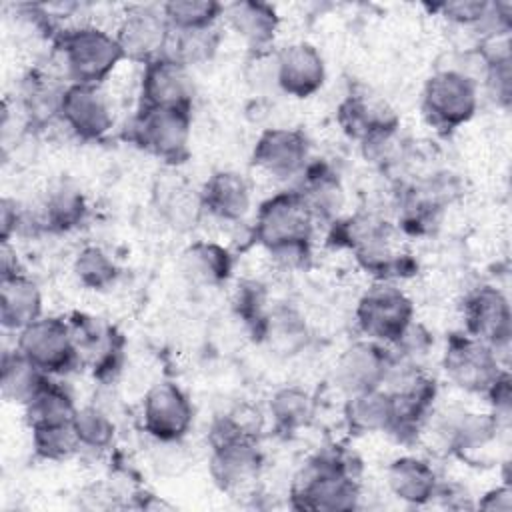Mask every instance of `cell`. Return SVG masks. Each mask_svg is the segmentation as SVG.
Returning a JSON list of instances; mask_svg holds the SVG:
<instances>
[{
	"label": "cell",
	"mask_w": 512,
	"mask_h": 512,
	"mask_svg": "<svg viewBox=\"0 0 512 512\" xmlns=\"http://www.w3.org/2000/svg\"><path fill=\"white\" fill-rule=\"evenodd\" d=\"M48 378L50 376L40 372L16 348L4 350L0 364V390L6 402L20 404L24 408Z\"/></svg>",
	"instance_id": "obj_31"
},
{
	"label": "cell",
	"mask_w": 512,
	"mask_h": 512,
	"mask_svg": "<svg viewBox=\"0 0 512 512\" xmlns=\"http://www.w3.org/2000/svg\"><path fill=\"white\" fill-rule=\"evenodd\" d=\"M72 430L80 442V448L94 452L112 448L116 438L114 418L96 404H88L76 410L72 418Z\"/></svg>",
	"instance_id": "obj_36"
},
{
	"label": "cell",
	"mask_w": 512,
	"mask_h": 512,
	"mask_svg": "<svg viewBox=\"0 0 512 512\" xmlns=\"http://www.w3.org/2000/svg\"><path fill=\"white\" fill-rule=\"evenodd\" d=\"M360 500L354 460L336 448L308 458L290 484V504L296 510H352Z\"/></svg>",
	"instance_id": "obj_2"
},
{
	"label": "cell",
	"mask_w": 512,
	"mask_h": 512,
	"mask_svg": "<svg viewBox=\"0 0 512 512\" xmlns=\"http://www.w3.org/2000/svg\"><path fill=\"white\" fill-rule=\"evenodd\" d=\"M308 160L310 142L298 128H268L252 150V164L276 180L300 176Z\"/></svg>",
	"instance_id": "obj_19"
},
{
	"label": "cell",
	"mask_w": 512,
	"mask_h": 512,
	"mask_svg": "<svg viewBox=\"0 0 512 512\" xmlns=\"http://www.w3.org/2000/svg\"><path fill=\"white\" fill-rule=\"evenodd\" d=\"M68 84L46 76L44 72H30L22 84V114L30 126H46L60 118V102Z\"/></svg>",
	"instance_id": "obj_30"
},
{
	"label": "cell",
	"mask_w": 512,
	"mask_h": 512,
	"mask_svg": "<svg viewBox=\"0 0 512 512\" xmlns=\"http://www.w3.org/2000/svg\"><path fill=\"white\" fill-rule=\"evenodd\" d=\"M392 420V396L384 386L346 396L344 422L352 434H390Z\"/></svg>",
	"instance_id": "obj_26"
},
{
	"label": "cell",
	"mask_w": 512,
	"mask_h": 512,
	"mask_svg": "<svg viewBox=\"0 0 512 512\" xmlns=\"http://www.w3.org/2000/svg\"><path fill=\"white\" fill-rule=\"evenodd\" d=\"M160 8L172 30L212 28L224 14V4L214 0H170Z\"/></svg>",
	"instance_id": "obj_37"
},
{
	"label": "cell",
	"mask_w": 512,
	"mask_h": 512,
	"mask_svg": "<svg viewBox=\"0 0 512 512\" xmlns=\"http://www.w3.org/2000/svg\"><path fill=\"white\" fill-rule=\"evenodd\" d=\"M202 208L218 220L240 222L252 204L246 178L232 170L214 172L200 190Z\"/></svg>",
	"instance_id": "obj_22"
},
{
	"label": "cell",
	"mask_w": 512,
	"mask_h": 512,
	"mask_svg": "<svg viewBox=\"0 0 512 512\" xmlns=\"http://www.w3.org/2000/svg\"><path fill=\"white\" fill-rule=\"evenodd\" d=\"M476 108L478 86L470 74L458 68H442L426 80L422 90V112L434 128L452 132L470 122Z\"/></svg>",
	"instance_id": "obj_6"
},
{
	"label": "cell",
	"mask_w": 512,
	"mask_h": 512,
	"mask_svg": "<svg viewBox=\"0 0 512 512\" xmlns=\"http://www.w3.org/2000/svg\"><path fill=\"white\" fill-rule=\"evenodd\" d=\"M72 270L78 282L90 290H106L120 276L118 264L100 246H84L74 258Z\"/></svg>",
	"instance_id": "obj_38"
},
{
	"label": "cell",
	"mask_w": 512,
	"mask_h": 512,
	"mask_svg": "<svg viewBox=\"0 0 512 512\" xmlns=\"http://www.w3.org/2000/svg\"><path fill=\"white\" fill-rule=\"evenodd\" d=\"M412 322V298L390 280H378L356 304V324L360 332L386 346H394Z\"/></svg>",
	"instance_id": "obj_7"
},
{
	"label": "cell",
	"mask_w": 512,
	"mask_h": 512,
	"mask_svg": "<svg viewBox=\"0 0 512 512\" xmlns=\"http://www.w3.org/2000/svg\"><path fill=\"white\" fill-rule=\"evenodd\" d=\"M478 508L482 510H510L512 508V490L508 484L488 490L480 500Z\"/></svg>",
	"instance_id": "obj_44"
},
{
	"label": "cell",
	"mask_w": 512,
	"mask_h": 512,
	"mask_svg": "<svg viewBox=\"0 0 512 512\" xmlns=\"http://www.w3.org/2000/svg\"><path fill=\"white\" fill-rule=\"evenodd\" d=\"M192 112L178 108H142L126 126V138L140 150L166 164H180L190 156Z\"/></svg>",
	"instance_id": "obj_5"
},
{
	"label": "cell",
	"mask_w": 512,
	"mask_h": 512,
	"mask_svg": "<svg viewBox=\"0 0 512 512\" xmlns=\"http://www.w3.org/2000/svg\"><path fill=\"white\" fill-rule=\"evenodd\" d=\"M266 288L260 282H242L234 296V310L244 320V324L252 330L256 338L262 336L264 322L268 316L266 310Z\"/></svg>",
	"instance_id": "obj_40"
},
{
	"label": "cell",
	"mask_w": 512,
	"mask_h": 512,
	"mask_svg": "<svg viewBox=\"0 0 512 512\" xmlns=\"http://www.w3.org/2000/svg\"><path fill=\"white\" fill-rule=\"evenodd\" d=\"M330 240L348 248L358 264L378 280L408 276L416 266L400 242V230L376 214H356L332 222Z\"/></svg>",
	"instance_id": "obj_3"
},
{
	"label": "cell",
	"mask_w": 512,
	"mask_h": 512,
	"mask_svg": "<svg viewBox=\"0 0 512 512\" xmlns=\"http://www.w3.org/2000/svg\"><path fill=\"white\" fill-rule=\"evenodd\" d=\"M260 340L270 342L284 356L298 354L308 342V328L304 318L294 308H276L268 312Z\"/></svg>",
	"instance_id": "obj_33"
},
{
	"label": "cell",
	"mask_w": 512,
	"mask_h": 512,
	"mask_svg": "<svg viewBox=\"0 0 512 512\" xmlns=\"http://www.w3.org/2000/svg\"><path fill=\"white\" fill-rule=\"evenodd\" d=\"M32 450L34 456L46 462H62L72 458L80 450V442L72 426L50 428V430H32Z\"/></svg>",
	"instance_id": "obj_39"
},
{
	"label": "cell",
	"mask_w": 512,
	"mask_h": 512,
	"mask_svg": "<svg viewBox=\"0 0 512 512\" xmlns=\"http://www.w3.org/2000/svg\"><path fill=\"white\" fill-rule=\"evenodd\" d=\"M24 210L12 198H2L0 202V242H10L14 234H18L26 224Z\"/></svg>",
	"instance_id": "obj_43"
},
{
	"label": "cell",
	"mask_w": 512,
	"mask_h": 512,
	"mask_svg": "<svg viewBox=\"0 0 512 512\" xmlns=\"http://www.w3.org/2000/svg\"><path fill=\"white\" fill-rule=\"evenodd\" d=\"M386 484L390 492L412 506H424L438 492V476L434 468L416 456H400L386 468Z\"/></svg>",
	"instance_id": "obj_24"
},
{
	"label": "cell",
	"mask_w": 512,
	"mask_h": 512,
	"mask_svg": "<svg viewBox=\"0 0 512 512\" xmlns=\"http://www.w3.org/2000/svg\"><path fill=\"white\" fill-rule=\"evenodd\" d=\"M338 124L348 138L358 140L366 154L394 140L400 118L396 112L380 98L368 92H350L336 112Z\"/></svg>",
	"instance_id": "obj_12"
},
{
	"label": "cell",
	"mask_w": 512,
	"mask_h": 512,
	"mask_svg": "<svg viewBox=\"0 0 512 512\" xmlns=\"http://www.w3.org/2000/svg\"><path fill=\"white\" fill-rule=\"evenodd\" d=\"M140 420L142 430L158 444H178L192 428L194 406L176 382L162 380L144 394Z\"/></svg>",
	"instance_id": "obj_11"
},
{
	"label": "cell",
	"mask_w": 512,
	"mask_h": 512,
	"mask_svg": "<svg viewBox=\"0 0 512 512\" xmlns=\"http://www.w3.org/2000/svg\"><path fill=\"white\" fill-rule=\"evenodd\" d=\"M464 332L484 344L496 354L506 352L512 336V312L508 298L496 286L474 288L462 304Z\"/></svg>",
	"instance_id": "obj_13"
},
{
	"label": "cell",
	"mask_w": 512,
	"mask_h": 512,
	"mask_svg": "<svg viewBox=\"0 0 512 512\" xmlns=\"http://www.w3.org/2000/svg\"><path fill=\"white\" fill-rule=\"evenodd\" d=\"M170 34L172 28L166 22L160 6L136 4L124 12L114 36L124 60L146 66L148 62L164 56Z\"/></svg>",
	"instance_id": "obj_14"
},
{
	"label": "cell",
	"mask_w": 512,
	"mask_h": 512,
	"mask_svg": "<svg viewBox=\"0 0 512 512\" xmlns=\"http://www.w3.org/2000/svg\"><path fill=\"white\" fill-rule=\"evenodd\" d=\"M276 86L292 98L314 96L326 80V64L316 46L294 42L276 54Z\"/></svg>",
	"instance_id": "obj_20"
},
{
	"label": "cell",
	"mask_w": 512,
	"mask_h": 512,
	"mask_svg": "<svg viewBox=\"0 0 512 512\" xmlns=\"http://www.w3.org/2000/svg\"><path fill=\"white\" fill-rule=\"evenodd\" d=\"M54 46L62 56L70 84L100 86L124 60L116 36L92 24L60 30Z\"/></svg>",
	"instance_id": "obj_4"
},
{
	"label": "cell",
	"mask_w": 512,
	"mask_h": 512,
	"mask_svg": "<svg viewBox=\"0 0 512 512\" xmlns=\"http://www.w3.org/2000/svg\"><path fill=\"white\" fill-rule=\"evenodd\" d=\"M232 266V254L224 246L208 240H198L190 244L180 258V268L184 276L190 282L202 286L224 284L232 274Z\"/></svg>",
	"instance_id": "obj_29"
},
{
	"label": "cell",
	"mask_w": 512,
	"mask_h": 512,
	"mask_svg": "<svg viewBox=\"0 0 512 512\" xmlns=\"http://www.w3.org/2000/svg\"><path fill=\"white\" fill-rule=\"evenodd\" d=\"M222 16L226 18L232 32L242 38L252 52H264L270 48L280 26L276 8L258 0H238L224 4Z\"/></svg>",
	"instance_id": "obj_21"
},
{
	"label": "cell",
	"mask_w": 512,
	"mask_h": 512,
	"mask_svg": "<svg viewBox=\"0 0 512 512\" xmlns=\"http://www.w3.org/2000/svg\"><path fill=\"white\" fill-rule=\"evenodd\" d=\"M442 366L448 380L470 394H486L506 370L496 350L466 332L448 336Z\"/></svg>",
	"instance_id": "obj_9"
},
{
	"label": "cell",
	"mask_w": 512,
	"mask_h": 512,
	"mask_svg": "<svg viewBox=\"0 0 512 512\" xmlns=\"http://www.w3.org/2000/svg\"><path fill=\"white\" fill-rule=\"evenodd\" d=\"M78 406L70 392L50 378L40 386L32 400L24 406V420L32 430H50L72 426Z\"/></svg>",
	"instance_id": "obj_28"
},
{
	"label": "cell",
	"mask_w": 512,
	"mask_h": 512,
	"mask_svg": "<svg viewBox=\"0 0 512 512\" xmlns=\"http://www.w3.org/2000/svg\"><path fill=\"white\" fill-rule=\"evenodd\" d=\"M394 352L376 340L364 338L350 344L334 366V380L338 388L348 394L382 388L390 376Z\"/></svg>",
	"instance_id": "obj_16"
},
{
	"label": "cell",
	"mask_w": 512,
	"mask_h": 512,
	"mask_svg": "<svg viewBox=\"0 0 512 512\" xmlns=\"http://www.w3.org/2000/svg\"><path fill=\"white\" fill-rule=\"evenodd\" d=\"M300 176L302 182L296 190L312 212L314 220L336 222L344 204V192L338 174H334V170L324 162H308Z\"/></svg>",
	"instance_id": "obj_25"
},
{
	"label": "cell",
	"mask_w": 512,
	"mask_h": 512,
	"mask_svg": "<svg viewBox=\"0 0 512 512\" xmlns=\"http://www.w3.org/2000/svg\"><path fill=\"white\" fill-rule=\"evenodd\" d=\"M16 350L46 376H60L80 366V356L66 318H38L18 332Z\"/></svg>",
	"instance_id": "obj_8"
},
{
	"label": "cell",
	"mask_w": 512,
	"mask_h": 512,
	"mask_svg": "<svg viewBox=\"0 0 512 512\" xmlns=\"http://www.w3.org/2000/svg\"><path fill=\"white\" fill-rule=\"evenodd\" d=\"M194 82L190 68L170 56L148 62L140 78L142 108H178L190 110L194 104Z\"/></svg>",
	"instance_id": "obj_18"
},
{
	"label": "cell",
	"mask_w": 512,
	"mask_h": 512,
	"mask_svg": "<svg viewBox=\"0 0 512 512\" xmlns=\"http://www.w3.org/2000/svg\"><path fill=\"white\" fill-rule=\"evenodd\" d=\"M60 120L76 138L96 142L112 130L114 112L100 86L68 82L60 102Z\"/></svg>",
	"instance_id": "obj_17"
},
{
	"label": "cell",
	"mask_w": 512,
	"mask_h": 512,
	"mask_svg": "<svg viewBox=\"0 0 512 512\" xmlns=\"http://www.w3.org/2000/svg\"><path fill=\"white\" fill-rule=\"evenodd\" d=\"M218 44L220 32L216 26L204 30H172L164 56H170L190 68L210 60L218 50Z\"/></svg>",
	"instance_id": "obj_34"
},
{
	"label": "cell",
	"mask_w": 512,
	"mask_h": 512,
	"mask_svg": "<svg viewBox=\"0 0 512 512\" xmlns=\"http://www.w3.org/2000/svg\"><path fill=\"white\" fill-rule=\"evenodd\" d=\"M20 262L16 258V250L12 248L10 242H2L0 248V278L2 276H12V274H20Z\"/></svg>",
	"instance_id": "obj_45"
},
{
	"label": "cell",
	"mask_w": 512,
	"mask_h": 512,
	"mask_svg": "<svg viewBox=\"0 0 512 512\" xmlns=\"http://www.w3.org/2000/svg\"><path fill=\"white\" fill-rule=\"evenodd\" d=\"M268 414L272 418L274 430L278 434L290 436L310 424L314 416V400L308 390L296 384L282 386L272 394L268 402Z\"/></svg>",
	"instance_id": "obj_32"
},
{
	"label": "cell",
	"mask_w": 512,
	"mask_h": 512,
	"mask_svg": "<svg viewBox=\"0 0 512 512\" xmlns=\"http://www.w3.org/2000/svg\"><path fill=\"white\" fill-rule=\"evenodd\" d=\"M208 444L210 476L222 492L238 494L254 486L264 464L258 440L222 438L208 440Z\"/></svg>",
	"instance_id": "obj_15"
},
{
	"label": "cell",
	"mask_w": 512,
	"mask_h": 512,
	"mask_svg": "<svg viewBox=\"0 0 512 512\" xmlns=\"http://www.w3.org/2000/svg\"><path fill=\"white\" fill-rule=\"evenodd\" d=\"M66 320L74 336L80 364L88 366L92 376L102 384L114 380L124 362L122 334L102 318L84 312H72Z\"/></svg>",
	"instance_id": "obj_10"
},
{
	"label": "cell",
	"mask_w": 512,
	"mask_h": 512,
	"mask_svg": "<svg viewBox=\"0 0 512 512\" xmlns=\"http://www.w3.org/2000/svg\"><path fill=\"white\" fill-rule=\"evenodd\" d=\"M314 216L298 190H284L266 198L254 220V240L286 270L304 268L312 256Z\"/></svg>",
	"instance_id": "obj_1"
},
{
	"label": "cell",
	"mask_w": 512,
	"mask_h": 512,
	"mask_svg": "<svg viewBox=\"0 0 512 512\" xmlns=\"http://www.w3.org/2000/svg\"><path fill=\"white\" fill-rule=\"evenodd\" d=\"M488 4L490 2H484V0H456V2H440L432 6V10L440 12V16H444L454 24L480 28V24L486 18Z\"/></svg>",
	"instance_id": "obj_41"
},
{
	"label": "cell",
	"mask_w": 512,
	"mask_h": 512,
	"mask_svg": "<svg viewBox=\"0 0 512 512\" xmlns=\"http://www.w3.org/2000/svg\"><path fill=\"white\" fill-rule=\"evenodd\" d=\"M88 216V202L84 192L70 180H58L52 184L42 200L40 226L48 232H70Z\"/></svg>",
	"instance_id": "obj_27"
},
{
	"label": "cell",
	"mask_w": 512,
	"mask_h": 512,
	"mask_svg": "<svg viewBox=\"0 0 512 512\" xmlns=\"http://www.w3.org/2000/svg\"><path fill=\"white\" fill-rule=\"evenodd\" d=\"M484 82L502 108L510 106L512 100V60L510 62H498L484 68Z\"/></svg>",
	"instance_id": "obj_42"
},
{
	"label": "cell",
	"mask_w": 512,
	"mask_h": 512,
	"mask_svg": "<svg viewBox=\"0 0 512 512\" xmlns=\"http://www.w3.org/2000/svg\"><path fill=\"white\" fill-rule=\"evenodd\" d=\"M160 214L176 230H190L196 226L202 214L200 192L192 194L182 182H168L160 186Z\"/></svg>",
	"instance_id": "obj_35"
},
{
	"label": "cell",
	"mask_w": 512,
	"mask_h": 512,
	"mask_svg": "<svg viewBox=\"0 0 512 512\" xmlns=\"http://www.w3.org/2000/svg\"><path fill=\"white\" fill-rule=\"evenodd\" d=\"M42 292L24 272L0 278V324L4 330L20 332L42 318Z\"/></svg>",
	"instance_id": "obj_23"
}]
</instances>
